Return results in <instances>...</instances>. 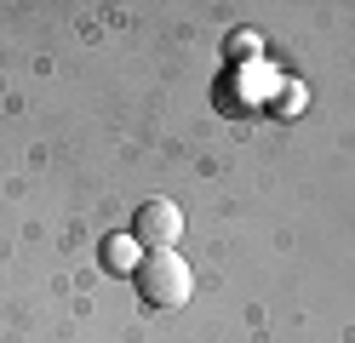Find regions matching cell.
I'll return each mask as SVG.
<instances>
[{
	"mask_svg": "<svg viewBox=\"0 0 355 343\" xmlns=\"http://www.w3.org/2000/svg\"><path fill=\"white\" fill-rule=\"evenodd\" d=\"M178 235H184V212H178L172 200H144L138 212H132V240L144 252H172Z\"/></svg>",
	"mask_w": 355,
	"mask_h": 343,
	"instance_id": "cell-2",
	"label": "cell"
},
{
	"mask_svg": "<svg viewBox=\"0 0 355 343\" xmlns=\"http://www.w3.org/2000/svg\"><path fill=\"white\" fill-rule=\"evenodd\" d=\"M132 258H138V240H132V235H109L103 240V263L115 274H132Z\"/></svg>",
	"mask_w": 355,
	"mask_h": 343,
	"instance_id": "cell-3",
	"label": "cell"
},
{
	"mask_svg": "<svg viewBox=\"0 0 355 343\" xmlns=\"http://www.w3.org/2000/svg\"><path fill=\"white\" fill-rule=\"evenodd\" d=\"M132 286H138V297L149 309H178V304H189L195 274H189V263L178 258V252H149V258H138V269H132Z\"/></svg>",
	"mask_w": 355,
	"mask_h": 343,
	"instance_id": "cell-1",
	"label": "cell"
}]
</instances>
